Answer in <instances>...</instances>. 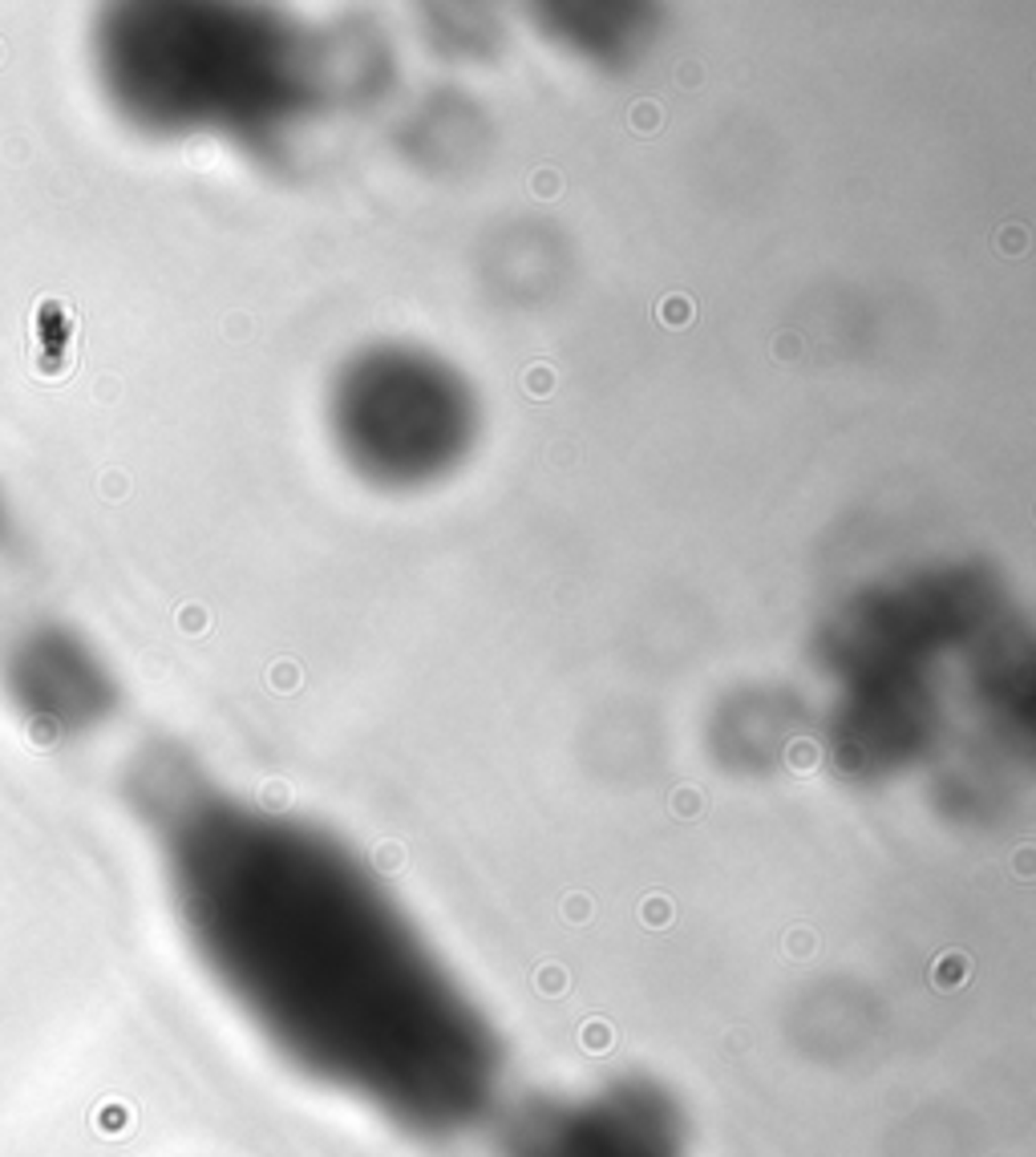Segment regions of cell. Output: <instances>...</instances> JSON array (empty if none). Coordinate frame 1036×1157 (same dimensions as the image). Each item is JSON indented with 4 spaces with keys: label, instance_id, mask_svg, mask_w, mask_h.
Wrapping results in <instances>:
<instances>
[{
    "label": "cell",
    "instance_id": "cell-1",
    "mask_svg": "<svg viewBox=\"0 0 1036 1157\" xmlns=\"http://www.w3.org/2000/svg\"><path fill=\"white\" fill-rule=\"evenodd\" d=\"M186 886L211 971L300 1076L409 1137L490 1121L498 1032L349 850L223 805L191 834Z\"/></svg>",
    "mask_w": 1036,
    "mask_h": 1157
},
{
    "label": "cell",
    "instance_id": "cell-2",
    "mask_svg": "<svg viewBox=\"0 0 1036 1157\" xmlns=\"http://www.w3.org/2000/svg\"><path fill=\"white\" fill-rule=\"evenodd\" d=\"M502 1157H688V1133L660 1084L620 1076L514 1105Z\"/></svg>",
    "mask_w": 1036,
    "mask_h": 1157
}]
</instances>
